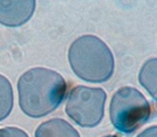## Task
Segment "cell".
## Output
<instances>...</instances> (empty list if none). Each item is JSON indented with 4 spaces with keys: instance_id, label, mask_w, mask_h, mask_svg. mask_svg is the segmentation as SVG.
<instances>
[{
    "instance_id": "5b68a950",
    "label": "cell",
    "mask_w": 157,
    "mask_h": 137,
    "mask_svg": "<svg viewBox=\"0 0 157 137\" xmlns=\"http://www.w3.org/2000/svg\"><path fill=\"white\" fill-rule=\"evenodd\" d=\"M36 2L28 1H0V24L7 27H19L32 18Z\"/></svg>"
},
{
    "instance_id": "8fae6325",
    "label": "cell",
    "mask_w": 157,
    "mask_h": 137,
    "mask_svg": "<svg viewBox=\"0 0 157 137\" xmlns=\"http://www.w3.org/2000/svg\"><path fill=\"white\" fill-rule=\"evenodd\" d=\"M103 137H118L116 135H108V136H103Z\"/></svg>"
},
{
    "instance_id": "7a4b0ae2",
    "label": "cell",
    "mask_w": 157,
    "mask_h": 137,
    "mask_svg": "<svg viewBox=\"0 0 157 137\" xmlns=\"http://www.w3.org/2000/svg\"><path fill=\"white\" fill-rule=\"evenodd\" d=\"M73 72L90 83L107 82L114 74L115 61L110 48L95 35L80 36L68 51Z\"/></svg>"
},
{
    "instance_id": "ba28073f",
    "label": "cell",
    "mask_w": 157,
    "mask_h": 137,
    "mask_svg": "<svg viewBox=\"0 0 157 137\" xmlns=\"http://www.w3.org/2000/svg\"><path fill=\"white\" fill-rule=\"evenodd\" d=\"M14 96L11 82L4 75L0 74V121L11 114L13 109Z\"/></svg>"
},
{
    "instance_id": "3957f363",
    "label": "cell",
    "mask_w": 157,
    "mask_h": 137,
    "mask_svg": "<svg viewBox=\"0 0 157 137\" xmlns=\"http://www.w3.org/2000/svg\"><path fill=\"white\" fill-rule=\"evenodd\" d=\"M151 115L150 103L134 87H122L111 97L109 116L111 124L121 134H134L149 121Z\"/></svg>"
},
{
    "instance_id": "9c48e42d",
    "label": "cell",
    "mask_w": 157,
    "mask_h": 137,
    "mask_svg": "<svg viewBox=\"0 0 157 137\" xmlns=\"http://www.w3.org/2000/svg\"><path fill=\"white\" fill-rule=\"evenodd\" d=\"M0 137H29L24 130L17 127H6L0 129Z\"/></svg>"
},
{
    "instance_id": "8992f818",
    "label": "cell",
    "mask_w": 157,
    "mask_h": 137,
    "mask_svg": "<svg viewBox=\"0 0 157 137\" xmlns=\"http://www.w3.org/2000/svg\"><path fill=\"white\" fill-rule=\"evenodd\" d=\"M35 137H81L71 123L62 118H52L41 123L35 130Z\"/></svg>"
},
{
    "instance_id": "6da1fadb",
    "label": "cell",
    "mask_w": 157,
    "mask_h": 137,
    "mask_svg": "<svg viewBox=\"0 0 157 137\" xmlns=\"http://www.w3.org/2000/svg\"><path fill=\"white\" fill-rule=\"evenodd\" d=\"M66 91L67 83L62 75L48 68H32L18 81L20 108L33 118L53 112L63 102Z\"/></svg>"
},
{
    "instance_id": "52a82bcc",
    "label": "cell",
    "mask_w": 157,
    "mask_h": 137,
    "mask_svg": "<svg viewBox=\"0 0 157 137\" xmlns=\"http://www.w3.org/2000/svg\"><path fill=\"white\" fill-rule=\"evenodd\" d=\"M156 58L148 60L144 66L142 67L138 80L140 83L147 89V91L150 94L151 97L156 101Z\"/></svg>"
},
{
    "instance_id": "30bf717a",
    "label": "cell",
    "mask_w": 157,
    "mask_h": 137,
    "mask_svg": "<svg viewBox=\"0 0 157 137\" xmlns=\"http://www.w3.org/2000/svg\"><path fill=\"white\" fill-rule=\"evenodd\" d=\"M137 137H157V127L154 125V127L148 128L147 130L142 131Z\"/></svg>"
},
{
    "instance_id": "277c9868",
    "label": "cell",
    "mask_w": 157,
    "mask_h": 137,
    "mask_svg": "<svg viewBox=\"0 0 157 137\" xmlns=\"http://www.w3.org/2000/svg\"><path fill=\"white\" fill-rule=\"evenodd\" d=\"M107 94L102 88L78 86L73 88L66 103L69 118L82 128H94L105 115Z\"/></svg>"
}]
</instances>
